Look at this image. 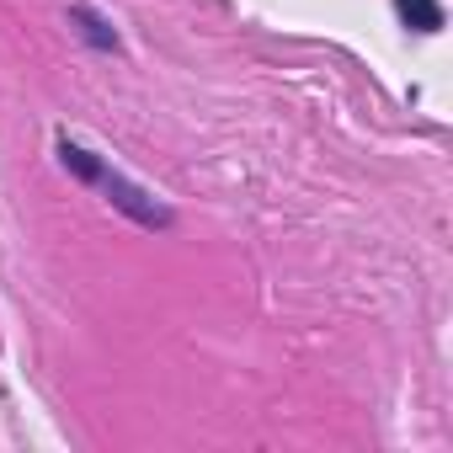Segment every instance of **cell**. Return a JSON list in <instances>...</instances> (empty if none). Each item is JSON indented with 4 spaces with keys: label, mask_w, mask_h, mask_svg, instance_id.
Segmentation results:
<instances>
[{
    "label": "cell",
    "mask_w": 453,
    "mask_h": 453,
    "mask_svg": "<svg viewBox=\"0 0 453 453\" xmlns=\"http://www.w3.org/2000/svg\"><path fill=\"white\" fill-rule=\"evenodd\" d=\"M107 192H112V203H118V208H128L139 224H165V219H171L165 208L144 203V192H134V187H128V181H118V176H107Z\"/></svg>",
    "instance_id": "cell-1"
},
{
    "label": "cell",
    "mask_w": 453,
    "mask_h": 453,
    "mask_svg": "<svg viewBox=\"0 0 453 453\" xmlns=\"http://www.w3.org/2000/svg\"><path fill=\"white\" fill-rule=\"evenodd\" d=\"M395 12H400V22L416 27V33H437V27H442V6H437V0H395Z\"/></svg>",
    "instance_id": "cell-2"
},
{
    "label": "cell",
    "mask_w": 453,
    "mask_h": 453,
    "mask_svg": "<svg viewBox=\"0 0 453 453\" xmlns=\"http://www.w3.org/2000/svg\"><path fill=\"white\" fill-rule=\"evenodd\" d=\"M65 165H70L75 176H86V181H96V176H102V165H96L86 150H70V144H65Z\"/></svg>",
    "instance_id": "cell-3"
},
{
    "label": "cell",
    "mask_w": 453,
    "mask_h": 453,
    "mask_svg": "<svg viewBox=\"0 0 453 453\" xmlns=\"http://www.w3.org/2000/svg\"><path fill=\"white\" fill-rule=\"evenodd\" d=\"M75 22H86V38H91V43H102V49H112V33H107V27H102V22L91 17V12H75Z\"/></svg>",
    "instance_id": "cell-4"
}]
</instances>
